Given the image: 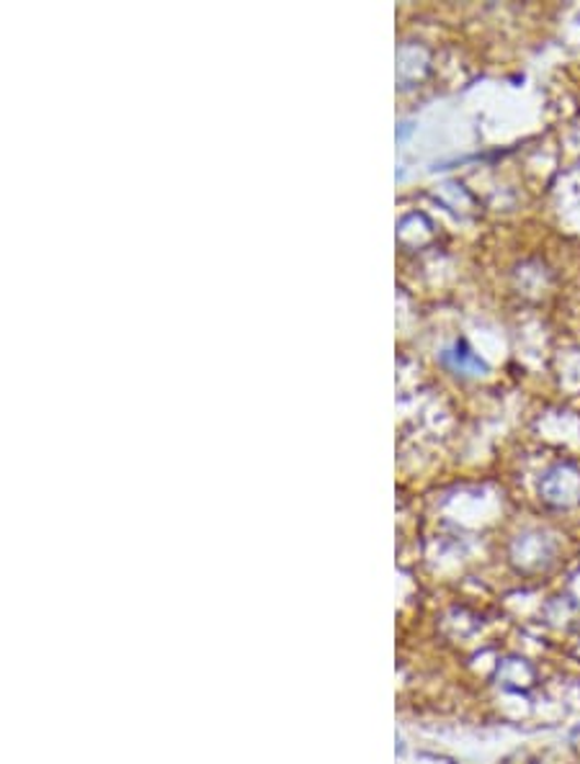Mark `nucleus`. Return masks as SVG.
I'll use <instances>...</instances> for the list:
<instances>
[{
    "mask_svg": "<svg viewBox=\"0 0 580 764\" xmlns=\"http://www.w3.org/2000/svg\"><path fill=\"white\" fill-rule=\"evenodd\" d=\"M547 494L557 504H570L580 500V471L572 466H560L549 474Z\"/></svg>",
    "mask_w": 580,
    "mask_h": 764,
    "instance_id": "f257e3e1",
    "label": "nucleus"
}]
</instances>
